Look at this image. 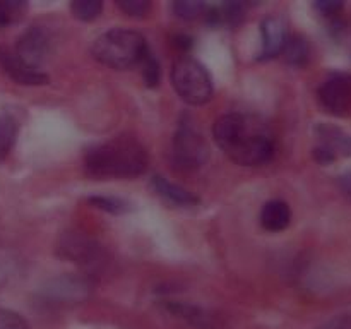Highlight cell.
Segmentation results:
<instances>
[{"label":"cell","mask_w":351,"mask_h":329,"mask_svg":"<svg viewBox=\"0 0 351 329\" xmlns=\"http://www.w3.org/2000/svg\"><path fill=\"white\" fill-rule=\"evenodd\" d=\"M173 45L177 48H180L182 51H189L194 47V38L189 36V34H177L173 38Z\"/></svg>","instance_id":"f1b7e54d"},{"label":"cell","mask_w":351,"mask_h":329,"mask_svg":"<svg viewBox=\"0 0 351 329\" xmlns=\"http://www.w3.org/2000/svg\"><path fill=\"white\" fill-rule=\"evenodd\" d=\"M19 123L10 113H0V161L5 160L16 144Z\"/></svg>","instance_id":"e0dca14e"},{"label":"cell","mask_w":351,"mask_h":329,"mask_svg":"<svg viewBox=\"0 0 351 329\" xmlns=\"http://www.w3.org/2000/svg\"><path fill=\"white\" fill-rule=\"evenodd\" d=\"M151 184H153L154 191H156L161 197H165L167 201L173 202V204L177 206H194L199 202L197 195H194L191 191L180 187V185L173 184V182L168 180L167 177L154 175V177L151 178Z\"/></svg>","instance_id":"9a60e30c"},{"label":"cell","mask_w":351,"mask_h":329,"mask_svg":"<svg viewBox=\"0 0 351 329\" xmlns=\"http://www.w3.org/2000/svg\"><path fill=\"white\" fill-rule=\"evenodd\" d=\"M117 5L132 17H144L151 10V2L147 0H119Z\"/></svg>","instance_id":"d4e9b609"},{"label":"cell","mask_w":351,"mask_h":329,"mask_svg":"<svg viewBox=\"0 0 351 329\" xmlns=\"http://www.w3.org/2000/svg\"><path fill=\"white\" fill-rule=\"evenodd\" d=\"M312 154H314L315 161H317L319 164H331V163H335L336 160H338V158H336L335 154L331 153V151L326 149V147H322V146H319V144L314 147Z\"/></svg>","instance_id":"4316f807"},{"label":"cell","mask_w":351,"mask_h":329,"mask_svg":"<svg viewBox=\"0 0 351 329\" xmlns=\"http://www.w3.org/2000/svg\"><path fill=\"white\" fill-rule=\"evenodd\" d=\"M261 33H263V50L259 53V60H271L283 53L285 43H287V24L281 17L269 16L261 23Z\"/></svg>","instance_id":"30bf717a"},{"label":"cell","mask_w":351,"mask_h":329,"mask_svg":"<svg viewBox=\"0 0 351 329\" xmlns=\"http://www.w3.org/2000/svg\"><path fill=\"white\" fill-rule=\"evenodd\" d=\"M315 136L319 139V146L331 151L336 158H345L351 154V137L339 127L331 123H317Z\"/></svg>","instance_id":"8fae6325"},{"label":"cell","mask_w":351,"mask_h":329,"mask_svg":"<svg viewBox=\"0 0 351 329\" xmlns=\"http://www.w3.org/2000/svg\"><path fill=\"white\" fill-rule=\"evenodd\" d=\"M208 7V3L197 2V0H177V2L171 3V9H173L175 16L185 21H192L204 16Z\"/></svg>","instance_id":"ffe728a7"},{"label":"cell","mask_w":351,"mask_h":329,"mask_svg":"<svg viewBox=\"0 0 351 329\" xmlns=\"http://www.w3.org/2000/svg\"><path fill=\"white\" fill-rule=\"evenodd\" d=\"M223 153L242 167H259L274 156V136L267 123L250 113H226L213 127Z\"/></svg>","instance_id":"6da1fadb"},{"label":"cell","mask_w":351,"mask_h":329,"mask_svg":"<svg viewBox=\"0 0 351 329\" xmlns=\"http://www.w3.org/2000/svg\"><path fill=\"white\" fill-rule=\"evenodd\" d=\"M345 3L343 2H336V0H321V2L314 3V9L319 10V14L326 17H336L339 12L343 10Z\"/></svg>","instance_id":"484cf974"},{"label":"cell","mask_w":351,"mask_h":329,"mask_svg":"<svg viewBox=\"0 0 351 329\" xmlns=\"http://www.w3.org/2000/svg\"><path fill=\"white\" fill-rule=\"evenodd\" d=\"M88 201L89 204L101 209V211L110 212V215H125V212L132 211V204H130L129 201L120 197H113V195H93Z\"/></svg>","instance_id":"ac0fdd59"},{"label":"cell","mask_w":351,"mask_h":329,"mask_svg":"<svg viewBox=\"0 0 351 329\" xmlns=\"http://www.w3.org/2000/svg\"><path fill=\"white\" fill-rule=\"evenodd\" d=\"M50 51V34L43 26H31L17 38L16 53L33 67L40 69Z\"/></svg>","instance_id":"9c48e42d"},{"label":"cell","mask_w":351,"mask_h":329,"mask_svg":"<svg viewBox=\"0 0 351 329\" xmlns=\"http://www.w3.org/2000/svg\"><path fill=\"white\" fill-rule=\"evenodd\" d=\"M285 62L291 67H305L311 58V47H308V41L305 40L300 34H291L288 36L287 43H285L283 53Z\"/></svg>","instance_id":"2e32d148"},{"label":"cell","mask_w":351,"mask_h":329,"mask_svg":"<svg viewBox=\"0 0 351 329\" xmlns=\"http://www.w3.org/2000/svg\"><path fill=\"white\" fill-rule=\"evenodd\" d=\"M26 9L27 3L21 0H0V29L19 23Z\"/></svg>","instance_id":"d6986e66"},{"label":"cell","mask_w":351,"mask_h":329,"mask_svg":"<svg viewBox=\"0 0 351 329\" xmlns=\"http://www.w3.org/2000/svg\"><path fill=\"white\" fill-rule=\"evenodd\" d=\"M0 67L17 84L41 86L50 81L41 69L29 65L16 53V50L10 48H0Z\"/></svg>","instance_id":"ba28073f"},{"label":"cell","mask_w":351,"mask_h":329,"mask_svg":"<svg viewBox=\"0 0 351 329\" xmlns=\"http://www.w3.org/2000/svg\"><path fill=\"white\" fill-rule=\"evenodd\" d=\"M149 158L146 147L134 136H115L86 153L84 170L89 177L132 178L146 171Z\"/></svg>","instance_id":"7a4b0ae2"},{"label":"cell","mask_w":351,"mask_h":329,"mask_svg":"<svg viewBox=\"0 0 351 329\" xmlns=\"http://www.w3.org/2000/svg\"><path fill=\"white\" fill-rule=\"evenodd\" d=\"M322 108L335 117H345L351 112V74L335 72L321 84L317 91Z\"/></svg>","instance_id":"8992f818"},{"label":"cell","mask_w":351,"mask_h":329,"mask_svg":"<svg viewBox=\"0 0 351 329\" xmlns=\"http://www.w3.org/2000/svg\"><path fill=\"white\" fill-rule=\"evenodd\" d=\"M209 147L202 134L191 123H180L171 144V160L178 170L192 171L206 164Z\"/></svg>","instance_id":"5b68a950"},{"label":"cell","mask_w":351,"mask_h":329,"mask_svg":"<svg viewBox=\"0 0 351 329\" xmlns=\"http://www.w3.org/2000/svg\"><path fill=\"white\" fill-rule=\"evenodd\" d=\"M221 12V24L228 26H239L245 19V3L242 2H225L219 5Z\"/></svg>","instance_id":"7402d4cb"},{"label":"cell","mask_w":351,"mask_h":329,"mask_svg":"<svg viewBox=\"0 0 351 329\" xmlns=\"http://www.w3.org/2000/svg\"><path fill=\"white\" fill-rule=\"evenodd\" d=\"M341 187H343V191H345L346 194L351 197V173L345 175V177L341 178Z\"/></svg>","instance_id":"f546056e"},{"label":"cell","mask_w":351,"mask_h":329,"mask_svg":"<svg viewBox=\"0 0 351 329\" xmlns=\"http://www.w3.org/2000/svg\"><path fill=\"white\" fill-rule=\"evenodd\" d=\"M0 329H29V326L21 314L0 307Z\"/></svg>","instance_id":"cb8c5ba5"},{"label":"cell","mask_w":351,"mask_h":329,"mask_svg":"<svg viewBox=\"0 0 351 329\" xmlns=\"http://www.w3.org/2000/svg\"><path fill=\"white\" fill-rule=\"evenodd\" d=\"M171 84L187 105L201 106L213 98V79L208 69L192 57H180L171 69Z\"/></svg>","instance_id":"277c9868"},{"label":"cell","mask_w":351,"mask_h":329,"mask_svg":"<svg viewBox=\"0 0 351 329\" xmlns=\"http://www.w3.org/2000/svg\"><path fill=\"white\" fill-rule=\"evenodd\" d=\"M291 223V209L290 206L280 199H273L264 204L263 211H261V225L267 232H283L290 226Z\"/></svg>","instance_id":"4fadbf2b"},{"label":"cell","mask_w":351,"mask_h":329,"mask_svg":"<svg viewBox=\"0 0 351 329\" xmlns=\"http://www.w3.org/2000/svg\"><path fill=\"white\" fill-rule=\"evenodd\" d=\"M321 329H351V317L348 315H338L326 322Z\"/></svg>","instance_id":"83f0119b"},{"label":"cell","mask_w":351,"mask_h":329,"mask_svg":"<svg viewBox=\"0 0 351 329\" xmlns=\"http://www.w3.org/2000/svg\"><path fill=\"white\" fill-rule=\"evenodd\" d=\"M89 291H91V284L86 278L64 274V276L48 281L41 288V297L50 304L69 305L86 300L89 297Z\"/></svg>","instance_id":"52a82bcc"},{"label":"cell","mask_w":351,"mask_h":329,"mask_svg":"<svg viewBox=\"0 0 351 329\" xmlns=\"http://www.w3.org/2000/svg\"><path fill=\"white\" fill-rule=\"evenodd\" d=\"M141 65H143V79L147 88H156L160 84V64L154 55L149 51Z\"/></svg>","instance_id":"603a6c76"},{"label":"cell","mask_w":351,"mask_h":329,"mask_svg":"<svg viewBox=\"0 0 351 329\" xmlns=\"http://www.w3.org/2000/svg\"><path fill=\"white\" fill-rule=\"evenodd\" d=\"M91 53L99 64L106 67L125 71L141 65L149 53L146 38L134 29L115 27L99 34L91 47Z\"/></svg>","instance_id":"3957f363"},{"label":"cell","mask_w":351,"mask_h":329,"mask_svg":"<svg viewBox=\"0 0 351 329\" xmlns=\"http://www.w3.org/2000/svg\"><path fill=\"white\" fill-rule=\"evenodd\" d=\"M58 249L67 259L82 264V266H95L98 263V247L81 236L67 235L60 242Z\"/></svg>","instance_id":"7c38bea8"},{"label":"cell","mask_w":351,"mask_h":329,"mask_svg":"<svg viewBox=\"0 0 351 329\" xmlns=\"http://www.w3.org/2000/svg\"><path fill=\"white\" fill-rule=\"evenodd\" d=\"M170 314H173L175 317L182 319L187 324L194 326L199 329H213L216 328V321L209 312H206L204 308L195 307V305L182 304V302H170V304L165 305Z\"/></svg>","instance_id":"5bb4252c"},{"label":"cell","mask_w":351,"mask_h":329,"mask_svg":"<svg viewBox=\"0 0 351 329\" xmlns=\"http://www.w3.org/2000/svg\"><path fill=\"white\" fill-rule=\"evenodd\" d=\"M74 17L81 21H95L101 14L103 3L99 0H75L71 3Z\"/></svg>","instance_id":"44dd1931"}]
</instances>
